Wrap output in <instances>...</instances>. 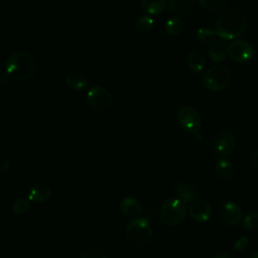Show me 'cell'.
I'll use <instances>...</instances> for the list:
<instances>
[{
  "instance_id": "1",
  "label": "cell",
  "mask_w": 258,
  "mask_h": 258,
  "mask_svg": "<svg viewBox=\"0 0 258 258\" xmlns=\"http://www.w3.org/2000/svg\"><path fill=\"white\" fill-rule=\"evenodd\" d=\"M247 27L245 15L236 9H227L222 11L215 24L217 35L224 40H235L242 35Z\"/></svg>"
},
{
  "instance_id": "2",
  "label": "cell",
  "mask_w": 258,
  "mask_h": 258,
  "mask_svg": "<svg viewBox=\"0 0 258 258\" xmlns=\"http://www.w3.org/2000/svg\"><path fill=\"white\" fill-rule=\"evenodd\" d=\"M6 75L15 81H27L36 72V64L33 58L24 51L12 52L4 63Z\"/></svg>"
},
{
  "instance_id": "3",
  "label": "cell",
  "mask_w": 258,
  "mask_h": 258,
  "mask_svg": "<svg viewBox=\"0 0 258 258\" xmlns=\"http://www.w3.org/2000/svg\"><path fill=\"white\" fill-rule=\"evenodd\" d=\"M187 208L184 203L176 198L164 201L159 210V219L161 223L168 227L179 225L185 218Z\"/></svg>"
},
{
  "instance_id": "4",
  "label": "cell",
  "mask_w": 258,
  "mask_h": 258,
  "mask_svg": "<svg viewBox=\"0 0 258 258\" xmlns=\"http://www.w3.org/2000/svg\"><path fill=\"white\" fill-rule=\"evenodd\" d=\"M203 85L211 92H220L231 82V72L227 67L215 66L208 69L202 77Z\"/></svg>"
},
{
  "instance_id": "5",
  "label": "cell",
  "mask_w": 258,
  "mask_h": 258,
  "mask_svg": "<svg viewBox=\"0 0 258 258\" xmlns=\"http://www.w3.org/2000/svg\"><path fill=\"white\" fill-rule=\"evenodd\" d=\"M125 234L127 239L132 244L143 246L150 242L152 239L153 231L147 219L136 218L129 222L126 227Z\"/></svg>"
},
{
  "instance_id": "6",
  "label": "cell",
  "mask_w": 258,
  "mask_h": 258,
  "mask_svg": "<svg viewBox=\"0 0 258 258\" xmlns=\"http://www.w3.org/2000/svg\"><path fill=\"white\" fill-rule=\"evenodd\" d=\"M176 118L180 127L184 131L192 135L200 133L202 127V118L200 113L194 107L189 105L179 107L176 113Z\"/></svg>"
},
{
  "instance_id": "7",
  "label": "cell",
  "mask_w": 258,
  "mask_h": 258,
  "mask_svg": "<svg viewBox=\"0 0 258 258\" xmlns=\"http://www.w3.org/2000/svg\"><path fill=\"white\" fill-rule=\"evenodd\" d=\"M228 55L238 63H247L255 57V49L252 44L245 39H235L227 46Z\"/></svg>"
},
{
  "instance_id": "8",
  "label": "cell",
  "mask_w": 258,
  "mask_h": 258,
  "mask_svg": "<svg viewBox=\"0 0 258 258\" xmlns=\"http://www.w3.org/2000/svg\"><path fill=\"white\" fill-rule=\"evenodd\" d=\"M212 148L218 155L225 156L230 154L236 144V138L234 134L229 130H220L212 137Z\"/></svg>"
},
{
  "instance_id": "9",
  "label": "cell",
  "mask_w": 258,
  "mask_h": 258,
  "mask_svg": "<svg viewBox=\"0 0 258 258\" xmlns=\"http://www.w3.org/2000/svg\"><path fill=\"white\" fill-rule=\"evenodd\" d=\"M88 104L96 110H105L109 108L113 102L110 92L100 86H93L89 89L86 95Z\"/></svg>"
},
{
  "instance_id": "10",
  "label": "cell",
  "mask_w": 258,
  "mask_h": 258,
  "mask_svg": "<svg viewBox=\"0 0 258 258\" xmlns=\"http://www.w3.org/2000/svg\"><path fill=\"white\" fill-rule=\"evenodd\" d=\"M220 217L226 225L236 226L242 220V210L233 202H225L220 207Z\"/></svg>"
},
{
  "instance_id": "11",
  "label": "cell",
  "mask_w": 258,
  "mask_h": 258,
  "mask_svg": "<svg viewBox=\"0 0 258 258\" xmlns=\"http://www.w3.org/2000/svg\"><path fill=\"white\" fill-rule=\"evenodd\" d=\"M189 216L197 222L204 223L211 219L212 209L209 203L204 200H192L187 208Z\"/></svg>"
},
{
  "instance_id": "12",
  "label": "cell",
  "mask_w": 258,
  "mask_h": 258,
  "mask_svg": "<svg viewBox=\"0 0 258 258\" xmlns=\"http://www.w3.org/2000/svg\"><path fill=\"white\" fill-rule=\"evenodd\" d=\"M120 210L125 216L136 218L142 212V205L137 199L133 197H126L120 202Z\"/></svg>"
},
{
  "instance_id": "13",
  "label": "cell",
  "mask_w": 258,
  "mask_h": 258,
  "mask_svg": "<svg viewBox=\"0 0 258 258\" xmlns=\"http://www.w3.org/2000/svg\"><path fill=\"white\" fill-rule=\"evenodd\" d=\"M51 197V189L44 183L33 185L28 191V200L34 203H44Z\"/></svg>"
},
{
  "instance_id": "14",
  "label": "cell",
  "mask_w": 258,
  "mask_h": 258,
  "mask_svg": "<svg viewBox=\"0 0 258 258\" xmlns=\"http://www.w3.org/2000/svg\"><path fill=\"white\" fill-rule=\"evenodd\" d=\"M66 85L74 91H83L88 87V80L82 73L72 71L64 77Z\"/></svg>"
},
{
  "instance_id": "15",
  "label": "cell",
  "mask_w": 258,
  "mask_h": 258,
  "mask_svg": "<svg viewBox=\"0 0 258 258\" xmlns=\"http://www.w3.org/2000/svg\"><path fill=\"white\" fill-rule=\"evenodd\" d=\"M168 9L177 15H185L191 12L196 6V0H168Z\"/></svg>"
},
{
  "instance_id": "16",
  "label": "cell",
  "mask_w": 258,
  "mask_h": 258,
  "mask_svg": "<svg viewBox=\"0 0 258 258\" xmlns=\"http://www.w3.org/2000/svg\"><path fill=\"white\" fill-rule=\"evenodd\" d=\"M209 57L213 62H222L228 55L227 46L221 40H215L208 48Z\"/></svg>"
},
{
  "instance_id": "17",
  "label": "cell",
  "mask_w": 258,
  "mask_h": 258,
  "mask_svg": "<svg viewBox=\"0 0 258 258\" xmlns=\"http://www.w3.org/2000/svg\"><path fill=\"white\" fill-rule=\"evenodd\" d=\"M142 8L150 15H158L166 8V0H141Z\"/></svg>"
},
{
  "instance_id": "18",
  "label": "cell",
  "mask_w": 258,
  "mask_h": 258,
  "mask_svg": "<svg viewBox=\"0 0 258 258\" xmlns=\"http://www.w3.org/2000/svg\"><path fill=\"white\" fill-rule=\"evenodd\" d=\"M174 195L176 196V199L186 204L194 200L195 189L184 182H179L174 187Z\"/></svg>"
},
{
  "instance_id": "19",
  "label": "cell",
  "mask_w": 258,
  "mask_h": 258,
  "mask_svg": "<svg viewBox=\"0 0 258 258\" xmlns=\"http://www.w3.org/2000/svg\"><path fill=\"white\" fill-rule=\"evenodd\" d=\"M187 66L191 72L195 74H200L203 72L206 61L204 55L199 51H192L188 54L186 59Z\"/></svg>"
},
{
  "instance_id": "20",
  "label": "cell",
  "mask_w": 258,
  "mask_h": 258,
  "mask_svg": "<svg viewBox=\"0 0 258 258\" xmlns=\"http://www.w3.org/2000/svg\"><path fill=\"white\" fill-rule=\"evenodd\" d=\"M215 171H216V174L220 178L228 179L232 176V174L234 172V166L229 159L222 158L217 162Z\"/></svg>"
},
{
  "instance_id": "21",
  "label": "cell",
  "mask_w": 258,
  "mask_h": 258,
  "mask_svg": "<svg viewBox=\"0 0 258 258\" xmlns=\"http://www.w3.org/2000/svg\"><path fill=\"white\" fill-rule=\"evenodd\" d=\"M184 23L178 17H170L164 23V30L168 35L176 36L180 34L183 30Z\"/></svg>"
},
{
  "instance_id": "22",
  "label": "cell",
  "mask_w": 258,
  "mask_h": 258,
  "mask_svg": "<svg viewBox=\"0 0 258 258\" xmlns=\"http://www.w3.org/2000/svg\"><path fill=\"white\" fill-rule=\"evenodd\" d=\"M217 33L210 27H201L197 32V39L203 44H211L216 40Z\"/></svg>"
},
{
  "instance_id": "23",
  "label": "cell",
  "mask_w": 258,
  "mask_h": 258,
  "mask_svg": "<svg viewBox=\"0 0 258 258\" xmlns=\"http://www.w3.org/2000/svg\"><path fill=\"white\" fill-rule=\"evenodd\" d=\"M30 209V201L28 198H18L12 203V212L16 216H24Z\"/></svg>"
},
{
  "instance_id": "24",
  "label": "cell",
  "mask_w": 258,
  "mask_h": 258,
  "mask_svg": "<svg viewBox=\"0 0 258 258\" xmlns=\"http://www.w3.org/2000/svg\"><path fill=\"white\" fill-rule=\"evenodd\" d=\"M153 25H154V21L148 15H142V16L138 17L136 20V23H135L137 30L140 32H143V33L150 32L153 28Z\"/></svg>"
},
{
  "instance_id": "25",
  "label": "cell",
  "mask_w": 258,
  "mask_h": 258,
  "mask_svg": "<svg viewBox=\"0 0 258 258\" xmlns=\"http://www.w3.org/2000/svg\"><path fill=\"white\" fill-rule=\"evenodd\" d=\"M242 225L247 230L258 229V212H252L248 214L242 221Z\"/></svg>"
},
{
  "instance_id": "26",
  "label": "cell",
  "mask_w": 258,
  "mask_h": 258,
  "mask_svg": "<svg viewBox=\"0 0 258 258\" xmlns=\"http://www.w3.org/2000/svg\"><path fill=\"white\" fill-rule=\"evenodd\" d=\"M226 1L227 0H198L199 4L202 7L210 11H216L221 9L226 4Z\"/></svg>"
},
{
  "instance_id": "27",
  "label": "cell",
  "mask_w": 258,
  "mask_h": 258,
  "mask_svg": "<svg viewBox=\"0 0 258 258\" xmlns=\"http://www.w3.org/2000/svg\"><path fill=\"white\" fill-rule=\"evenodd\" d=\"M78 258H107V255L98 248H89L84 250Z\"/></svg>"
},
{
  "instance_id": "28",
  "label": "cell",
  "mask_w": 258,
  "mask_h": 258,
  "mask_svg": "<svg viewBox=\"0 0 258 258\" xmlns=\"http://www.w3.org/2000/svg\"><path fill=\"white\" fill-rule=\"evenodd\" d=\"M248 243H249V239L247 237H241L235 242V244L233 245V249L235 251H242L248 246Z\"/></svg>"
},
{
  "instance_id": "29",
  "label": "cell",
  "mask_w": 258,
  "mask_h": 258,
  "mask_svg": "<svg viewBox=\"0 0 258 258\" xmlns=\"http://www.w3.org/2000/svg\"><path fill=\"white\" fill-rule=\"evenodd\" d=\"M249 162L255 169H258V150H254L249 155Z\"/></svg>"
},
{
  "instance_id": "30",
  "label": "cell",
  "mask_w": 258,
  "mask_h": 258,
  "mask_svg": "<svg viewBox=\"0 0 258 258\" xmlns=\"http://www.w3.org/2000/svg\"><path fill=\"white\" fill-rule=\"evenodd\" d=\"M9 166H10V158H5L0 164V171L6 172L9 169Z\"/></svg>"
},
{
  "instance_id": "31",
  "label": "cell",
  "mask_w": 258,
  "mask_h": 258,
  "mask_svg": "<svg viewBox=\"0 0 258 258\" xmlns=\"http://www.w3.org/2000/svg\"><path fill=\"white\" fill-rule=\"evenodd\" d=\"M8 79H9V77L6 75V73L5 74H0V86H3L5 84H7Z\"/></svg>"
},
{
  "instance_id": "32",
  "label": "cell",
  "mask_w": 258,
  "mask_h": 258,
  "mask_svg": "<svg viewBox=\"0 0 258 258\" xmlns=\"http://www.w3.org/2000/svg\"><path fill=\"white\" fill-rule=\"evenodd\" d=\"M211 258H229V255L226 253H216Z\"/></svg>"
},
{
  "instance_id": "33",
  "label": "cell",
  "mask_w": 258,
  "mask_h": 258,
  "mask_svg": "<svg viewBox=\"0 0 258 258\" xmlns=\"http://www.w3.org/2000/svg\"><path fill=\"white\" fill-rule=\"evenodd\" d=\"M194 137H195V139H196L197 142H201L202 139H203V136H202L200 133H197L196 135H194Z\"/></svg>"
},
{
  "instance_id": "34",
  "label": "cell",
  "mask_w": 258,
  "mask_h": 258,
  "mask_svg": "<svg viewBox=\"0 0 258 258\" xmlns=\"http://www.w3.org/2000/svg\"><path fill=\"white\" fill-rule=\"evenodd\" d=\"M251 258H258V252H255V253L251 256Z\"/></svg>"
}]
</instances>
